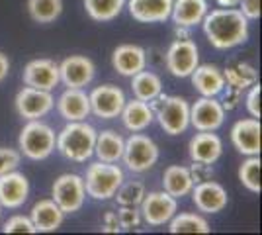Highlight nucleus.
Here are the masks:
<instances>
[{
	"mask_svg": "<svg viewBox=\"0 0 262 235\" xmlns=\"http://www.w3.org/2000/svg\"><path fill=\"white\" fill-rule=\"evenodd\" d=\"M204 34L215 49H233L249 39V20L239 8H215L208 10L202 20Z\"/></svg>",
	"mask_w": 262,
	"mask_h": 235,
	"instance_id": "obj_1",
	"label": "nucleus"
},
{
	"mask_svg": "<svg viewBox=\"0 0 262 235\" xmlns=\"http://www.w3.org/2000/svg\"><path fill=\"white\" fill-rule=\"evenodd\" d=\"M96 130L94 125L80 122H67V125L57 134L55 149L61 155L73 161V163H86L94 155V143H96Z\"/></svg>",
	"mask_w": 262,
	"mask_h": 235,
	"instance_id": "obj_2",
	"label": "nucleus"
},
{
	"mask_svg": "<svg viewBox=\"0 0 262 235\" xmlns=\"http://www.w3.org/2000/svg\"><path fill=\"white\" fill-rule=\"evenodd\" d=\"M155 120L168 135H180L190 127V104L182 96L159 94L149 102Z\"/></svg>",
	"mask_w": 262,
	"mask_h": 235,
	"instance_id": "obj_3",
	"label": "nucleus"
},
{
	"mask_svg": "<svg viewBox=\"0 0 262 235\" xmlns=\"http://www.w3.org/2000/svg\"><path fill=\"white\" fill-rule=\"evenodd\" d=\"M82 180H84L86 196L94 198V200H110V198H114L121 182L125 180V175L118 163L96 161V163L88 165L86 175L82 177Z\"/></svg>",
	"mask_w": 262,
	"mask_h": 235,
	"instance_id": "obj_4",
	"label": "nucleus"
},
{
	"mask_svg": "<svg viewBox=\"0 0 262 235\" xmlns=\"http://www.w3.org/2000/svg\"><path fill=\"white\" fill-rule=\"evenodd\" d=\"M57 134L51 125L41 120H28L18 137L20 153L32 161H43L55 151Z\"/></svg>",
	"mask_w": 262,
	"mask_h": 235,
	"instance_id": "obj_5",
	"label": "nucleus"
},
{
	"mask_svg": "<svg viewBox=\"0 0 262 235\" xmlns=\"http://www.w3.org/2000/svg\"><path fill=\"white\" fill-rule=\"evenodd\" d=\"M121 161L131 173H145V170H149V168H153L157 165V161H159V145L149 135L135 132V134H131L125 139Z\"/></svg>",
	"mask_w": 262,
	"mask_h": 235,
	"instance_id": "obj_6",
	"label": "nucleus"
},
{
	"mask_svg": "<svg viewBox=\"0 0 262 235\" xmlns=\"http://www.w3.org/2000/svg\"><path fill=\"white\" fill-rule=\"evenodd\" d=\"M51 198L55 200V204L67 213L78 212L84 200H86V188H84V180L80 175L75 173H65L53 182L51 188Z\"/></svg>",
	"mask_w": 262,
	"mask_h": 235,
	"instance_id": "obj_7",
	"label": "nucleus"
},
{
	"mask_svg": "<svg viewBox=\"0 0 262 235\" xmlns=\"http://www.w3.org/2000/svg\"><path fill=\"white\" fill-rule=\"evenodd\" d=\"M166 71L176 78H188L200 65V51L192 39H174L164 55Z\"/></svg>",
	"mask_w": 262,
	"mask_h": 235,
	"instance_id": "obj_8",
	"label": "nucleus"
},
{
	"mask_svg": "<svg viewBox=\"0 0 262 235\" xmlns=\"http://www.w3.org/2000/svg\"><path fill=\"white\" fill-rule=\"evenodd\" d=\"M139 212L145 224L151 227H159V225L168 224L172 216L178 212V200L164 190L149 192L139 204Z\"/></svg>",
	"mask_w": 262,
	"mask_h": 235,
	"instance_id": "obj_9",
	"label": "nucleus"
},
{
	"mask_svg": "<svg viewBox=\"0 0 262 235\" xmlns=\"http://www.w3.org/2000/svg\"><path fill=\"white\" fill-rule=\"evenodd\" d=\"M16 112L20 118L28 120H41L55 108V98L51 90L33 89V87H24L16 94Z\"/></svg>",
	"mask_w": 262,
	"mask_h": 235,
	"instance_id": "obj_10",
	"label": "nucleus"
},
{
	"mask_svg": "<svg viewBox=\"0 0 262 235\" xmlns=\"http://www.w3.org/2000/svg\"><path fill=\"white\" fill-rule=\"evenodd\" d=\"M225 114L217 96H200L190 104V125L196 132H217L225 122Z\"/></svg>",
	"mask_w": 262,
	"mask_h": 235,
	"instance_id": "obj_11",
	"label": "nucleus"
},
{
	"mask_svg": "<svg viewBox=\"0 0 262 235\" xmlns=\"http://www.w3.org/2000/svg\"><path fill=\"white\" fill-rule=\"evenodd\" d=\"M90 98V114L102 120L120 118L121 108L125 104V94L116 84H102L88 94Z\"/></svg>",
	"mask_w": 262,
	"mask_h": 235,
	"instance_id": "obj_12",
	"label": "nucleus"
},
{
	"mask_svg": "<svg viewBox=\"0 0 262 235\" xmlns=\"http://www.w3.org/2000/svg\"><path fill=\"white\" fill-rule=\"evenodd\" d=\"M96 75L94 61L86 55H71L59 63V80L67 89H84Z\"/></svg>",
	"mask_w": 262,
	"mask_h": 235,
	"instance_id": "obj_13",
	"label": "nucleus"
},
{
	"mask_svg": "<svg viewBox=\"0 0 262 235\" xmlns=\"http://www.w3.org/2000/svg\"><path fill=\"white\" fill-rule=\"evenodd\" d=\"M190 196H192L196 210L202 213H219L223 212L227 208V204H229L227 190L219 182L211 179L196 182L192 192H190Z\"/></svg>",
	"mask_w": 262,
	"mask_h": 235,
	"instance_id": "obj_14",
	"label": "nucleus"
},
{
	"mask_svg": "<svg viewBox=\"0 0 262 235\" xmlns=\"http://www.w3.org/2000/svg\"><path fill=\"white\" fill-rule=\"evenodd\" d=\"M231 143L241 155H260L262 147V125L258 118H245L233 123Z\"/></svg>",
	"mask_w": 262,
	"mask_h": 235,
	"instance_id": "obj_15",
	"label": "nucleus"
},
{
	"mask_svg": "<svg viewBox=\"0 0 262 235\" xmlns=\"http://www.w3.org/2000/svg\"><path fill=\"white\" fill-rule=\"evenodd\" d=\"M30 196V180L28 177L14 168L10 173L0 175V206L8 210L22 208Z\"/></svg>",
	"mask_w": 262,
	"mask_h": 235,
	"instance_id": "obj_16",
	"label": "nucleus"
},
{
	"mask_svg": "<svg viewBox=\"0 0 262 235\" xmlns=\"http://www.w3.org/2000/svg\"><path fill=\"white\" fill-rule=\"evenodd\" d=\"M24 84L41 90H53L59 80V63L53 59H33L24 67Z\"/></svg>",
	"mask_w": 262,
	"mask_h": 235,
	"instance_id": "obj_17",
	"label": "nucleus"
},
{
	"mask_svg": "<svg viewBox=\"0 0 262 235\" xmlns=\"http://www.w3.org/2000/svg\"><path fill=\"white\" fill-rule=\"evenodd\" d=\"M112 65L121 77H133L139 71L147 69V51L141 45L123 44L118 45L112 53Z\"/></svg>",
	"mask_w": 262,
	"mask_h": 235,
	"instance_id": "obj_18",
	"label": "nucleus"
},
{
	"mask_svg": "<svg viewBox=\"0 0 262 235\" xmlns=\"http://www.w3.org/2000/svg\"><path fill=\"white\" fill-rule=\"evenodd\" d=\"M174 0H125L131 18L141 24H163L170 18Z\"/></svg>",
	"mask_w": 262,
	"mask_h": 235,
	"instance_id": "obj_19",
	"label": "nucleus"
},
{
	"mask_svg": "<svg viewBox=\"0 0 262 235\" xmlns=\"http://www.w3.org/2000/svg\"><path fill=\"white\" fill-rule=\"evenodd\" d=\"M188 155L192 161L213 165L223 155V141L215 132H198L188 143Z\"/></svg>",
	"mask_w": 262,
	"mask_h": 235,
	"instance_id": "obj_20",
	"label": "nucleus"
},
{
	"mask_svg": "<svg viewBox=\"0 0 262 235\" xmlns=\"http://www.w3.org/2000/svg\"><path fill=\"white\" fill-rule=\"evenodd\" d=\"M33 227L37 233H51L57 231L63 222H65V212L55 204L53 198H45L33 204L32 212H30Z\"/></svg>",
	"mask_w": 262,
	"mask_h": 235,
	"instance_id": "obj_21",
	"label": "nucleus"
},
{
	"mask_svg": "<svg viewBox=\"0 0 262 235\" xmlns=\"http://www.w3.org/2000/svg\"><path fill=\"white\" fill-rule=\"evenodd\" d=\"M57 110L67 122H80L90 116V98L82 89H67L59 100Z\"/></svg>",
	"mask_w": 262,
	"mask_h": 235,
	"instance_id": "obj_22",
	"label": "nucleus"
},
{
	"mask_svg": "<svg viewBox=\"0 0 262 235\" xmlns=\"http://www.w3.org/2000/svg\"><path fill=\"white\" fill-rule=\"evenodd\" d=\"M190 78L194 89L200 92V96H221V92L225 89L223 71L215 65H198Z\"/></svg>",
	"mask_w": 262,
	"mask_h": 235,
	"instance_id": "obj_23",
	"label": "nucleus"
},
{
	"mask_svg": "<svg viewBox=\"0 0 262 235\" xmlns=\"http://www.w3.org/2000/svg\"><path fill=\"white\" fill-rule=\"evenodd\" d=\"M121 122L125 125V130H129L131 134L135 132H145L151 123L155 122V114L149 106V102H143L139 98L125 100L120 114Z\"/></svg>",
	"mask_w": 262,
	"mask_h": 235,
	"instance_id": "obj_24",
	"label": "nucleus"
},
{
	"mask_svg": "<svg viewBox=\"0 0 262 235\" xmlns=\"http://www.w3.org/2000/svg\"><path fill=\"white\" fill-rule=\"evenodd\" d=\"M208 10V0H174L172 10H170V18H172L174 26L194 28L198 24H202Z\"/></svg>",
	"mask_w": 262,
	"mask_h": 235,
	"instance_id": "obj_25",
	"label": "nucleus"
},
{
	"mask_svg": "<svg viewBox=\"0 0 262 235\" xmlns=\"http://www.w3.org/2000/svg\"><path fill=\"white\" fill-rule=\"evenodd\" d=\"M194 188V180L190 175V168L182 165H170L163 173V190L168 192L172 198H184L190 196Z\"/></svg>",
	"mask_w": 262,
	"mask_h": 235,
	"instance_id": "obj_26",
	"label": "nucleus"
},
{
	"mask_svg": "<svg viewBox=\"0 0 262 235\" xmlns=\"http://www.w3.org/2000/svg\"><path fill=\"white\" fill-rule=\"evenodd\" d=\"M123 145L125 139L114 130H104L96 134V143H94V155L98 161L104 163H120L123 155Z\"/></svg>",
	"mask_w": 262,
	"mask_h": 235,
	"instance_id": "obj_27",
	"label": "nucleus"
},
{
	"mask_svg": "<svg viewBox=\"0 0 262 235\" xmlns=\"http://www.w3.org/2000/svg\"><path fill=\"white\" fill-rule=\"evenodd\" d=\"M131 92L139 100L151 102L163 92V80L157 73L143 69L137 75L131 77Z\"/></svg>",
	"mask_w": 262,
	"mask_h": 235,
	"instance_id": "obj_28",
	"label": "nucleus"
},
{
	"mask_svg": "<svg viewBox=\"0 0 262 235\" xmlns=\"http://www.w3.org/2000/svg\"><path fill=\"white\" fill-rule=\"evenodd\" d=\"M223 77H225V87L245 92L254 82H258V71L251 63H237L223 69Z\"/></svg>",
	"mask_w": 262,
	"mask_h": 235,
	"instance_id": "obj_29",
	"label": "nucleus"
},
{
	"mask_svg": "<svg viewBox=\"0 0 262 235\" xmlns=\"http://www.w3.org/2000/svg\"><path fill=\"white\" fill-rule=\"evenodd\" d=\"M168 231L170 233H209L208 220L196 212H182L174 213L172 220L168 222Z\"/></svg>",
	"mask_w": 262,
	"mask_h": 235,
	"instance_id": "obj_30",
	"label": "nucleus"
},
{
	"mask_svg": "<svg viewBox=\"0 0 262 235\" xmlns=\"http://www.w3.org/2000/svg\"><path fill=\"white\" fill-rule=\"evenodd\" d=\"M84 8L94 22H112L125 8V0H84Z\"/></svg>",
	"mask_w": 262,
	"mask_h": 235,
	"instance_id": "obj_31",
	"label": "nucleus"
},
{
	"mask_svg": "<svg viewBox=\"0 0 262 235\" xmlns=\"http://www.w3.org/2000/svg\"><path fill=\"white\" fill-rule=\"evenodd\" d=\"M63 12V0H28V14L33 22L51 24Z\"/></svg>",
	"mask_w": 262,
	"mask_h": 235,
	"instance_id": "obj_32",
	"label": "nucleus"
},
{
	"mask_svg": "<svg viewBox=\"0 0 262 235\" xmlns=\"http://www.w3.org/2000/svg\"><path fill=\"white\" fill-rule=\"evenodd\" d=\"M260 155H251L247 157V161L239 167V180L241 184L252 194H260L262 184H260Z\"/></svg>",
	"mask_w": 262,
	"mask_h": 235,
	"instance_id": "obj_33",
	"label": "nucleus"
},
{
	"mask_svg": "<svg viewBox=\"0 0 262 235\" xmlns=\"http://www.w3.org/2000/svg\"><path fill=\"white\" fill-rule=\"evenodd\" d=\"M145 184L139 182V180H129V182H121V186L118 188V192L114 194V198L118 200V206H137L139 208V204L141 200L145 198Z\"/></svg>",
	"mask_w": 262,
	"mask_h": 235,
	"instance_id": "obj_34",
	"label": "nucleus"
},
{
	"mask_svg": "<svg viewBox=\"0 0 262 235\" xmlns=\"http://www.w3.org/2000/svg\"><path fill=\"white\" fill-rule=\"evenodd\" d=\"M118 222H120V227L125 229V231H131V229H137L141 225V212L137 206H120V212H118Z\"/></svg>",
	"mask_w": 262,
	"mask_h": 235,
	"instance_id": "obj_35",
	"label": "nucleus"
},
{
	"mask_svg": "<svg viewBox=\"0 0 262 235\" xmlns=\"http://www.w3.org/2000/svg\"><path fill=\"white\" fill-rule=\"evenodd\" d=\"M2 231L4 233H37L32 220H30V216H22V213L12 216L10 220L4 224Z\"/></svg>",
	"mask_w": 262,
	"mask_h": 235,
	"instance_id": "obj_36",
	"label": "nucleus"
},
{
	"mask_svg": "<svg viewBox=\"0 0 262 235\" xmlns=\"http://www.w3.org/2000/svg\"><path fill=\"white\" fill-rule=\"evenodd\" d=\"M20 161H22V153L20 151L10 149V147H0V175L18 168L20 167Z\"/></svg>",
	"mask_w": 262,
	"mask_h": 235,
	"instance_id": "obj_37",
	"label": "nucleus"
},
{
	"mask_svg": "<svg viewBox=\"0 0 262 235\" xmlns=\"http://www.w3.org/2000/svg\"><path fill=\"white\" fill-rule=\"evenodd\" d=\"M247 90H249V92H247V98H245L247 112L251 114V118H258V120H260V92H262L260 82H254V84L249 87Z\"/></svg>",
	"mask_w": 262,
	"mask_h": 235,
	"instance_id": "obj_38",
	"label": "nucleus"
},
{
	"mask_svg": "<svg viewBox=\"0 0 262 235\" xmlns=\"http://www.w3.org/2000/svg\"><path fill=\"white\" fill-rule=\"evenodd\" d=\"M223 98H221V106H223V110L225 112H231V110H235V108H239L241 104V98H243V92L237 89H231V87H225L223 89Z\"/></svg>",
	"mask_w": 262,
	"mask_h": 235,
	"instance_id": "obj_39",
	"label": "nucleus"
},
{
	"mask_svg": "<svg viewBox=\"0 0 262 235\" xmlns=\"http://www.w3.org/2000/svg\"><path fill=\"white\" fill-rule=\"evenodd\" d=\"M190 175H192V180L194 184L196 182H202V180H209L213 177V167L208 165V163H200V161H192L190 165Z\"/></svg>",
	"mask_w": 262,
	"mask_h": 235,
	"instance_id": "obj_40",
	"label": "nucleus"
},
{
	"mask_svg": "<svg viewBox=\"0 0 262 235\" xmlns=\"http://www.w3.org/2000/svg\"><path fill=\"white\" fill-rule=\"evenodd\" d=\"M237 8L243 12V16L251 22V20H258L260 18V0H239Z\"/></svg>",
	"mask_w": 262,
	"mask_h": 235,
	"instance_id": "obj_41",
	"label": "nucleus"
},
{
	"mask_svg": "<svg viewBox=\"0 0 262 235\" xmlns=\"http://www.w3.org/2000/svg\"><path fill=\"white\" fill-rule=\"evenodd\" d=\"M102 231H106V233H120L121 227H120V222H118V213L108 212L106 216H104Z\"/></svg>",
	"mask_w": 262,
	"mask_h": 235,
	"instance_id": "obj_42",
	"label": "nucleus"
},
{
	"mask_svg": "<svg viewBox=\"0 0 262 235\" xmlns=\"http://www.w3.org/2000/svg\"><path fill=\"white\" fill-rule=\"evenodd\" d=\"M8 75H10V59L0 51V82H4Z\"/></svg>",
	"mask_w": 262,
	"mask_h": 235,
	"instance_id": "obj_43",
	"label": "nucleus"
},
{
	"mask_svg": "<svg viewBox=\"0 0 262 235\" xmlns=\"http://www.w3.org/2000/svg\"><path fill=\"white\" fill-rule=\"evenodd\" d=\"M174 39H192L190 28H186V26H174Z\"/></svg>",
	"mask_w": 262,
	"mask_h": 235,
	"instance_id": "obj_44",
	"label": "nucleus"
},
{
	"mask_svg": "<svg viewBox=\"0 0 262 235\" xmlns=\"http://www.w3.org/2000/svg\"><path fill=\"white\" fill-rule=\"evenodd\" d=\"M219 4V8H237L239 0H215Z\"/></svg>",
	"mask_w": 262,
	"mask_h": 235,
	"instance_id": "obj_45",
	"label": "nucleus"
},
{
	"mask_svg": "<svg viewBox=\"0 0 262 235\" xmlns=\"http://www.w3.org/2000/svg\"><path fill=\"white\" fill-rule=\"evenodd\" d=\"M0 218H2V206H0Z\"/></svg>",
	"mask_w": 262,
	"mask_h": 235,
	"instance_id": "obj_46",
	"label": "nucleus"
}]
</instances>
